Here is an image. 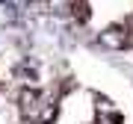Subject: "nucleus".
Here are the masks:
<instances>
[{
	"instance_id": "nucleus-1",
	"label": "nucleus",
	"mask_w": 133,
	"mask_h": 124,
	"mask_svg": "<svg viewBox=\"0 0 133 124\" xmlns=\"http://www.w3.org/2000/svg\"><path fill=\"white\" fill-rule=\"evenodd\" d=\"M44 98H42V92H36V89H24L21 92V115H24L27 121H33L38 124V109H44Z\"/></svg>"
},
{
	"instance_id": "nucleus-3",
	"label": "nucleus",
	"mask_w": 133,
	"mask_h": 124,
	"mask_svg": "<svg viewBox=\"0 0 133 124\" xmlns=\"http://www.w3.org/2000/svg\"><path fill=\"white\" fill-rule=\"evenodd\" d=\"M74 12H80V18H89V6H86V0H71Z\"/></svg>"
},
{
	"instance_id": "nucleus-4",
	"label": "nucleus",
	"mask_w": 133,
	"mask_h": 124,
	"mask_svg": "<svg viewBox=\"0 0 133 124\" xmlns=\"http://www.w3.org/2000/svg\"><path fill=\"white\" fill-rule=\"evenodd\" d=\"M0 3H3V9H6V15H9V18H15V15H18V9H15L12 0H0Z\"/></svg>"
},
{
	"instance_id": "nucleus-2",
	"label": "nucleus",
	"mask_w": 133,
	"mask_h": 124,
	"mask_svg": "<svg viewBox=\"0 0 133 124\" xmlns=\"http://www.w3.org/2000/svg\"><path fill=\"white\" fill-rule=\"evenodd\" d=\"M124 30H118V27H109V30H104V33H101V44H104V47H124Z\"/></svg>"
},
{
	"instance_id": "nucleus-5",
	"label": "nucleus",
	"mask_w": 133,
	"mask_h": 124,
	"mask_svg": "<svg viewBox=\"0 0 133 124\" xmlns=\"http://www.w3.org/2000/svg\"><path fill=\"white\" fill-rule=\"evenodd\" d=\"M30 3H44V0H30Z\"/></svg>"
}]
</instances>
